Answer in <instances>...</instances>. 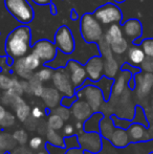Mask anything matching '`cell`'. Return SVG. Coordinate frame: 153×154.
Wrapping results in <instances>:
<instances>
[{"label": "cell", "instance_id": "obj_35", "mask_svg": "<svg viewBox=\"0 0 153 154\" xmlns=\"http://www.w3.org/2000/svg\"><path fill=\"white\" fill-rule=\"evenodd\" d=\"M142 69L145 72H152L153 73V58L147 57L142 63Z\"/></svg>", "mask_w": 153, "mask_h": 154}, {"label": "cell", "instance_id": "obj_38", "mask_svg": "<svg viewBox=\"0 0 153 154\" xmlns=\"http://www.w3.org/2000/svg\"><path fill=\"white\" fill-rule=\"evenodd\" d=\"M31 116H34L35 119H37V120H39V119H41L44 116V111H43V109H41V107L36 106V107H34L33 109H32Z\"/></svg>", "mask_w": 153, "mask_h": 154}, {"label": "cell", "instance_id": "obj_46", "mask_svg": "<svg viewBox=\"0 0 153 154\" xmlns=\"http://www.w3.org/2000/svg\"><path fill=\"white\" fill-rule=\"evenodd\" d=\"M72 20H77V14H76V12H75V10H72Z\"/></svg>", "mask_w": 153, "mask_h": 154}, {"label": "cell", "instance_id": "obj_32", "mask_svg": "<svg viewBox=\"0 0 153 154\" xmlns=\"http://www.w3.org/2000/svg\"><path fill=\"white\" fill-rule=\"evenodd\" d=\"M13 80H14V78L8 77L4 73H0V89L4 90V91L10 89L13 84Z\"/></svg>", "mask_w": 153, "mask_h": 154}, {"label": "cell", "instance_id": "obj_23", "mask_svg": "<svg viewBox=\"0 0 153 154\" xmlns=\"http://www.w3.org/2000/svg\"><path fill=\"white\" fill-rule=\"evenodd\" d=\"M146 55L144 53L143 48H139L137 46H132L128 51V59L132 64L139 65L145 60Z\"/></svg>", "mask_w": 153, "mask_h": 154}, {"label": "cell", "instance_id": "obj_44", "mask_svg": "<svg viewBox=\"0 0 153 154\" xmlns=\"http://www.w3.org/2000/svg\"><path fill=\"white\" fill-rule=\"evenodd\" d=\"M75 128L79 131V130H83L84 128V125H83V122H81V121H78V122L75 124Z\"/></svg>", "mask_w": 153, "mask_h": 154}, {"label": "cell", "instance_id": "obj_43", "mask_svg": "<svg viewBox=\"0 0 153 154\" xmlns=\"http://www.w3.org/2000/svg\"><path fill=\"white\" fill-rule=\"evenodd\" d=\"M65 154H84V153L81 149L72 148V149H70V150H68Z\"/></svg>", "mask_w": 153, "mask_h": 154}, {"label": "cell", "instance_id": "obj_2", "mask_svg": "<svg viewBox=\"0 0 153 154\" xmlns=\"http://www.w3.org/2000/svg\"><path fill=\"white\" fill-rule=\"evenodd\" d=\"M80 32L86 43H98L104 38L101 22L93 14L86 13L80 21Z\"/></svg>", "mask_w": 153, "mask_h": 154}, {"label": "cell", "instance_id": "obj_31", "mask_svg": "<svg viewBox=\"0 0 153 154\" xmlns=\"http://www.w3.org/2000/svg\"><path fill=\"white\" fill-rule=\"evenodd\" d=\"M53 75H54L53 69L48 68V67H44V68H42L41 70H39L38 72L36 73V75H37V77L42 82L49 81V80H50L51 78H53Z\"/></svg>", "mask_w": 153, "mask_h": 154}, {"label": "cell", "instance_id": "obj_5", "mask_svg": "<svg viewBox=\"0 0 153 154\" xmlns=\"http://www.w3.org/2000/svg\"><path fill=\"white\" fill-rule=\"evenodd\" d=\"M104 38L109 43L111 51L118 55L125 53L128 48V43H127L126 39L124 38L123 29H121V26L118 23H113L109 26Z\"/></svg>", "mask_w": 153, "mask_h": 154}, {"label": "cell", "instance_id": "obj_17", "mask_svg": "<svg viewBox=\"0 0 153 154\" xmlns=\"http://www.w3.org/2000/svg\"><path fill=\"white\" fill-rule=\"evenodd\" d=\"M127 131H128L130 140L132 142H144V140H149L151 138L150 132L146 129L145 126L139 123L132 124Z\"/></svg>", "mask_w": 153, "mask_h": 154}, {"label": "cell", "instance_id": "obj_9", "mask_svg": "<svg viewBox=\"0 0 153 154\" xmlns=\"http://www.w3.org/2000/svg\"><path fill=\"white\" fill-rule=\"evenodd\" d=\"M77 97L79 99H85V101L90 105L93 112H98L100 110V108L102 107L103 100H104V94L101 88L91 85L86 86L84 89L80 90Z\"/></svg>", "mask_w": 153, "mask_h": 154}, {"label": "cell", "instance_id": "obj_15", "mask_svg": "<svg viewBox=\"0 0 153 154\" xmlns=\"http://www.w3.org/2000/svg\"><path fill=\"white\" fill-rule=\"evenodd\" d=\"M72 114L77 121L85 122L92 114V109L90 105L83 99H79L72 105Z\"/></svg>", "mask_w": 153, "mask_h": 154}, {"label": "cell", "instance_id": "obj_24", "mask_svg": "<svg viewBox=\"0 0 153 154\" xmlns=\"http://www.w3.org/2000/svg\"><path fill=\"white\" fill-rule=\"evenodd\" d=\"M113 131H115V127H113L112 120L109 119L108 116L103 118L100 123V132L103 137L106 140H110Z\"/></svg>", "mask_w": 153, "mask_h": 154}, {"label": "cell", "instance_id": "obj_42", "mask_svg": "<svg viewBox=\"0 0 153 154\" xmlns=\"http://www.w3.org/2000/svg\"><path fill=\"white\" fill-rule=\"evenodd\" d=\"M33 1L38 5H48L51 3V0H33Z\"/></svg>", "mask_w": 153, "mask_h": 154}, {"label": "cell", "instance_id": "obj_10", "mask_svg": "<svg viewBox=\"0 0 153 154\" xmlns=\"http://www.w3.org/2000/svg\"><path fill=\"white\" fill-rule=\"evenodd\" d=\"M57 49L58 48L55 43L47 39H42L34 44L33 53L40 59L41 62L46 63L55 60L56 56H57Z\"/></svg>", "mask_w": 153, "mask_h": 154}, {"label": "cell", "instance_id": "obj_16", "mask_svg": "<svg viewBox=\"0 0 153 154\" xmlns=\"http://www.w3.org/2000/svg\"><path fill=\"white\" fill-rule=\"evenodd\" d=\"M11 107L14 109L16 118L18 119L20 122H25V121L31 116V112H32L31 107H29V104L21 97V95H18V97L15 99L14 103H13V105L11 106Z\"/></svg>", "mask_w": 153, "mask_h": 154}, {"label": "cell", "instance_id": "obj_48", "mask_svg": "<svg viewBox=\"0 0 153 154\" xmlns=\"http://www.w3.org/2000/svg\"><path fill=\"white\" fill-rule=\"evenodd\" d=\"M37 154H48V153H46V152H44V151H41V152H38Z\"/></svg>", "mask_w": 153, "mask_h": 154}, {"label": "cell", "instance_id": "obj_12", "mask_svg": "<svg viewBox=\"0 0 153 154\" xmlns=\"http://www.w3.org/2000/svg\"><path fill=\"white\" fill-rule=\"evenodd\" d=\"M87 77L91 81L98 82L101 80L104 73V59L100 56H96L88 60L85 65Z\"/></svg>", "mask_w": 153, "mask_h": 154}, {"label": "cell", "instance_id": "obj_25", "mask_svg": "<svg viewBox=\"0 0 153 154\" xmlns=\"http://www.w3.org/2000/svg\"><path fill=\"white\" fill-rule=\"evenodd\" d=\"M16 140H14L13 135L8 133L0 134V149L2 151H10L16 147Z\"/></svg>", "mask_w": 153, "mask_h": 154}, {"label": "cell", "instance_id": "obj_33", "mask_svg": "<svg viewBox=\"0 0 153 154\" xmlns=\"http://www.w3.org/2000/svg\"><path fill=\"white\" fill-rule=\"evenodd\" d=\"M54 113L59 114V116H61L64 121L69 120L70 116H72V111H70L67 107H65V106H63V105H62V106H57V107L54 109Z\"/></svg>", "mask_w": 153, "mask_h": 154}, {"label": "cell", "instance_id": "obj_19", "mask_svg": "<svg viewBox=\"0 0 153 154\" xmlns=\"http://www.w3.org/2000/svg\"><path fill=\"white\" fill-rule=\"evenodd\" d=\"M41 97H42L43 102H44L45 106L47 108H56L58 106V104L61 102L60 91L58 89H56V88L51 87L44 88Z\"/></svg>", "mask_w": 153, "mask_h": 154}, {"label": "cell", "instance_id": "obj_4", "mask_svg": "<svg viewBox=\"0 0 153 154\" xmlns=\"http://www.w3.org/2000/svg\"><path fill=\"white\" fill-rule=\"evenodd\" d=\"M41 65L40 59L34 53L29 54L22 58L15 60L14 71L22 79L29 80L33 75V71L39 68Z\"/></svg>", "mask_w": 153, "mask_h": 154}, {"label": "cell", "instance_id": "obj_40", "mask_svg": "<svg viewBox=\"0 0 153 154\" xmlns=\"http://www.w3.org/2000/svg\"><path fill=\"white\" fill-rule=\"evenodd\" d=\"M77 100V97L76 95H74V97H65V99L61 100V103L63 106H65V107H68V106H72V104L76 102Z\"/></svg>", "mask_w": 153, "mask_h": 154}, {"label": "cell", "instance_id": "obj_21", "mask_svg": "<svg viewBox=\"0 0 153 154\" xmlns=\"http://www.w3.org/2000/svg\"><path fill=\"white\" fill-rule=\"evenodd\" d=\"M102 119L103 114L96 112L86 120V123L84 125V130L86 132H99L100 131V123Z\"/></svg>", "mask_w": 153, "mask_h": 154}, {"label": "cell", "instance_id": "obj_6", "mask_svg": "<svg viewBox=\"0 0 153 154\" xmlns=\"http://www.w3.org/2000/svg\"><path fill=\"white\" fill-rule=\"evenodd\" d=\"M55 45L60 51L65 55H70L76 49V43L70 29L66 25H62L55 34Z\"/></svg>", "mask_w": 153, "mask_h": 154}, {"label": "cell", "instance_id": "obj_1", "mask_svg": "<svg viewBox=\"0 0 153 154\" xmlns=\"http://www.w3.org/2000/svg\"><path fill=\"white\" fill-rule=\"evenodd\" d=\"M31 29L23 24L16 27L8 34L5 40L6 55L13 60H17L27 55L31 47Z\"/></svg>", "mask_w": 153, "mask_h": 154}, {"label": "cell", "instance_id": "obj_22", "mask_svg": "<svg viewBox=\"0 0 153 154\" xmlns=\"http://www.w3.org/2000/svg\"><path fill=\"white\" fill-rule=\"evenodd\" d=\"M130 78V73L128 71H125L123 72L120 77L116 79V81L113 84V87H112V94L115 97H118L121 95L125 90V86H126V83L128 81V79Z\"/></svg>", "mask_w": 153, "mask_h": 154}, {"label": "cell", "instance_id": "obj_3", "mask_svg": "<svg viewBox=\"0 0 153 154\" xmlns=\"http://www.w3.org/2000/svg\"><path fill=\"white\" fill-rule=\"evenodd\" d=\"M4 5L8 12L22 24H29L35 18V12L27 0H4Z\"/></svg>", "mask_w": 153, "mask_h": 154}, {"label": "cell", "instance_id": "obj_27", "mask_svg": "<svg viewBox=\"0 0 153 154\" xmlns=\"http://www.w3.org/2000/svg\"><path fill=\"white\" fill-rule=\"evenodd\" d=\"M45 135H46V140H48V143L53 145V146L64 147V140H63V138H62V136L57 132V130L48 128V130L46 131Z\"/></svg>", "mask_w": 153, "mask_h": 154}, {"label": "cell", "instance_id": "obj_20", "mask_svg": "<svg viewBox=\"0 0 153 154\" xmlns=\"http://www.w3.org/2000/svg\"><path fill=\"white\" fill-rule=\"evenodd\" d=\"M109 140L116 148H124L130 143V137H129L128 131L123 128H116Z\"/></svg>", "mask_w": 153, "mask_h": 154}, {"label": "cell", "instance_id": "obj_8", "mask_svg": "<svg viewBox=\"0 0 153 154\" xmlns=\"http://www.w3.org/2000/svg\"><path fill=\"white\" fill-rule=\"evenodd\" d=\"M53 84L56 89L65 97H74L75 95V86L70 79V75L66 68H59L54 71L53 75Z\"/></svg>", "mask_w": 153, "mask_h": 154}, {"label": "cell", "instance_id": "obj_26", "mask_svg": "<svg viewBox=\"0 0 153 154\" xmlns=\"http://www.w3.org/2000/svg\"><path fill=\"white\" fill-rule=\"evenodd\" d=\"M43 82L37 77L36 75H33L29 79V88H31V93H33L36 97H41L42 92L44 90V87L42 85Z\"/></svg>", "mask_w": 153, "mask_h": 154}, {"label": "cell", "instance_id": "obj_14", "mask_svg": "<svg viewBox=\"0 0 153 154\" xmlns=\"http://www.w3.org/2000/svg\"><path fill=\"white\" fill-rule=\"evenodd\" d=\"M136 93L139 99L146 97L153 88V73L145 72L136 77Z\"/></svg>", "mask_w": 153, "mask_h": 154}, {"label": "cell", "instance_id": "obj_37", "mask_svg": "<svg viewBox=\"0 0 153 154\" xmlns=\"http://www.w3.org/2000/svg\"><path fill=\"white\" fill-rule=\"evenodd\" d=\"M25 124V126H26V128L27 129H29V130H35V129H37V126H38V120L37 119H35L34 116H29V119H27L25 122H23Z\"/></svg>", "mask_w": 153, "mask_h": 154}, {"label": "cell", "instance_id": "obj_45", "mask_svg": "<svg viewBox=\"0 0 153 154\" xmlns=\"http://www.w3.org/2000/svg\"><path fill=\"white\" fill-rule=\"evenodd\" d=\"M5 113H6L5 108H4L2 105H0V121H1L2 119H3V116H5Z\"/></svg>", "mask_w": 153, "mask_h": 154}, {"label": "cell", "instance_id": "obj_51", "mask_svg": "<svg viewBox=\"0 0 153 154\" xmlns=\"http://www.w3.org/2000/svg\"><path fill=\"white\" fill-rule=\"evenodd\" d=\"M151 154H153V153H151Z\"/></svg>", "mask_w": 153, "mask_h": 154}, {"label": "cell", "instance_id": "obj_7", "mask_svg": "<svg viewBox=\"0 0 153 154\" xmlns=\"http://www.w3.org/2000/svg\"><path fill=\"white\" fill-rule=\"evenodd\" d=\"M93 15L102 24L105 25L118 23L123 18V14L120 8L113 3H106L98 8L94 11Z\"/></svg>", "mask_w": 153, "mask_h": 154}, {"label": "cell", "instance_id": "obj_49", "mask_svg": "<svg viewBox=\"0 0 153 154\" xmlns=\"http://www.w3.org/2000/svg\"><path fill=\"white\" fill-rule=\"evenodd\" d=\"M4 59V58L3 57H1V56H0V63H1V61H2V60H3Z\"/></svg>", "mask_w": 153, "mask_h": 154}, {"label": "cell", "instance_id": "obj_30", "mask_svg": "<svg viewBox=\"0 0 153 154\" xmlns=\"http://www.w3.org/2000/svg\"><path fill=\"white\" fill-rule=\"evenodd\" d=\"M13 137L16 140V143H18V144H20V145L26 144L27 140H29L27 133L22 129H19V130H17V131H15L14 133H13Z\"/></svg>", "mask_w": 153, "mask_h": 154}, {"label": "cell", "instance_id": "obj_29", "mask_svg": "<svg viewBox=\"0 0 153 154\" xmlns=\"http://www.w3.org/2000/svg\"><path fill=\"white\" fill-rule=\"evenodd\" d=\"M15 122H16V114H13L12 112L6 111L5 116L0 121V128H3V129L10 128L15 125Z\"/></svg>", "mask_w": 153, "mask_h": 154}, {"label": "cell", "instance_id": "obj_39", "mask_svg": "<svg viewBox=\"0 0 153 154\" xmlns=\"http://www.w3.org/2000/svg\"><path fill=\"white\" fill-rule=\"evenodd\" d=\"M75 126L72 124H66L65 126H63V134L66 136H70L75 133Z\"/></svg>", "mask_w": 153, "mask_h": 154}, {"label": "cell", "instance_id": "obj_18", "mask_svg": "<svg viewBox=\"0 0 153 154\" xmlns=\"http://www.w3.org/2000/svg\"><path fill=\"white\" fill-rule=\"evenodd\" d=\"M142 32H143L142 24L136 19H130L123 24V34L130 40H135L136 38L141 37Z\"/></svg>", "mask_w": 153, "mask_h": 154}, {"label": "cell", "instance_id": "obj_41", "mask_svg": "<svg viewBox=\"0 0 153 154\" xmlns=\"http://www.w3.org/2000/svg\"><path fill=\"white\" fill-rule=\"evenodd\" d=\"M37 130L39 133L41 134H46V131L48 130V125H47V122H43V123H38V126H37Z\"/></svg>", "mask_w": 153, "mask_h": 154}, {"label": "cell", "instance_id": "obj_50", "mask_svg": "<svg viewBox=\"0 0 153 154\" xmlns=\"http://www.w3.org/2000/svg\"><path fill=\"white\" fill-rule=\"evenodd\" d=\"M0 35H1V32H0Z\"/></svg>", "mask_w": 153, "mask_h": 154}, {"label": "cell", "instance_id": "obj_11", "mask_svg": "<svg viewBox=\"0 0 153 154\" xmlns=\"http://www.w3.org/2000/svg\"><path fill=\"white\" fill-rule=\"evenodd\" d=\"M78 140L83 150H87L92 153H98L101 150L102 140L98 132H83L79 134Z\"/></svg>", "mask_w": 153, "mask_h": 154}, {"label": "cell", "instance_id": "obj_28", "mask_svg": "<svg viewBox=\"0 0 153 154\" xmlns=\"http://www.w3.org/2000/svg\"><path fill=\"white\" fill-rule=\"evenodd\" d=\"M47 125L48 128L54 130H60L64 126V120L57 113H51L47 119Z\"/></svg>", "mask_w": 153, "mask_h": 154}, {"label": "cell", "instance_id": "obj_13", "mask_svg": "<svg viewBox=\"0 0 153 154\" xmlns=\"http://www.w3.org/2000/svg\"><path fill=\"white\" fill-rule=\"evenodd\" d=\"M66 69L69 73L70 79H72V82L75 87H79L85 82L86 77H87L86 69L79 62L75 61V60H69L67 62Z\"/></svg>", "mask_w": 153, "mask_h": 154}, {"label": "cell", "instance_id": "obj_36", "mask_svg": "<svg viewBox=\"0 0 153 154\" xmlns=\"http://www.w3.org/2000/svg\"><path fill=\"white\" fill-rule=\"evenodd\" d=\"M42 145H43V140L40 136H35V137L29 140V148L32 150H39Z\"/></svg>", "mask_w": 153, "mask_h": 154}, {"label": "cell", "instance_id": "obj_34", "mask_svg": "<svg viewBox=\"0 0 153 154\" xmlns=\"http://www.w3.org/2000/svg\"><path fill=\"white\" fill-rule=\"evenodd\" d=\"M142 48L147 57L153 58V39H146L142 42Z\"/></svg>", "mask_w": 153, "mask_h": 154}, {"label": "cell", "instance_id": "obj_47", "mask_svg": "<svg viewBox=\"0 0 153 154\" xmlns=\"http://www.w3.org/2000/svg\"><path fill=\"white\" fill-rule=\"evenodd\" d=\"M115 2H118V3H123L124 1H126V0H115Z\"/></svg>", "mask_w": 153, "mask_h": 154}]
</instances>
